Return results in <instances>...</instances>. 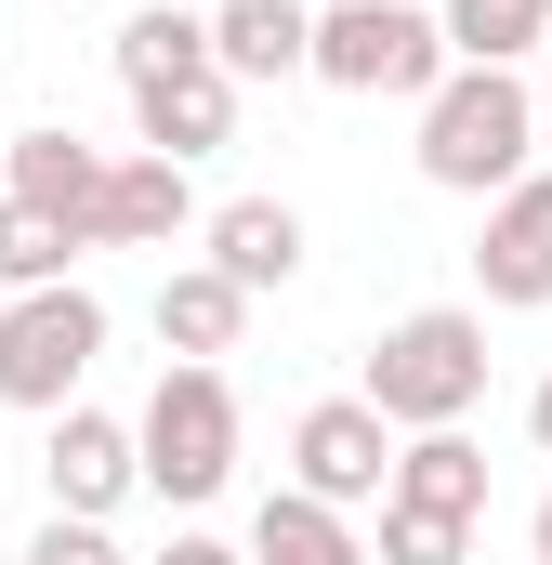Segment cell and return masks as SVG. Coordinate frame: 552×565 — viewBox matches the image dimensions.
Listing matches in <instances>:
<instances>
[{"label": "cell", "mask_w": 552, "mask_h": 565, "mask_svg": "<svg viewBox=\"0 0 552 565\" xmlns=\"http://www.w3.org/2000/svg\"><path fill=\"white\" fill-rule=\"evenodd\" d=\"M355 408H382V434H460L474 408H487V316H460V302L395 316V329L369 342Z\"/></svg>", "instance_id": "obj_1"}, {"label": "cell", "mask_w": 552, "mask_h": 565, "mask_svg": "<svg viewBox=\"0 0 552 565\" xmlns=\"http://www.w3.org/2000/svg\"><path fill=\"white\" fill-rule=\"evenodd\" d=\"M527 158H540V93H527V66H447V79L421 93V184L500 198Z\"/></svg>", "instance_id": "obj_2"}, {"label": "cell", "mask_w": 552, "mask_h": 565, "mask_svg": "<svg viewBox=\"0 0 552 565\" xmlns=\"http://www.w3.org/2000/svg\"><path fill=\"white\" fill-rule=\"evenodd\" d=\"M132 473L171 500V513H211L237 487V382L224 369H158V395L132 408Z\"/></svg>", "instance_id": "obj_3"}, {"label": "cell", "mask_w": 552, "mask_h": 565, "mask_svg": "<svg viewBox=\"0 0 552 565\" xmlns=\"http://www.w3.org/2000/svg\"><path fill=\"white\" fill-rule=\"evenodd\" d=\"M302 79H329V93H382V106H421V93L447 79V40H434L421 0H316Z\"/></svg>", "instance_id": "obj_4"}, {"label": "cell", "mask_w": 552, "mask_h": 565, "mask_svg": "<svg viewBox=\"0 0 552 565\" xmlns=\"http://www.w3.org/2000/svg\"><path fill=\"white\" fill-rule=\"evenodd\" d=\"M93 355H106V302H93L79 277H53V289H13V302H0V408H26V422L79 408Z\"/></svg>", "instance_id": "obj_5"}, {"label": "cell", "mask_w": 552, "mask_h": 565, "mask_svg": "<svg viewBox=\"0 0 552 565\" xmlns=\"http://www.w3.org/2000/svg\"><path fill=\"white\" fill-rule=\"evenodd\" d=\"M382 473H395V434H382V408L316 395V408L289 422V487H302V500H329V513H382Z\"/></svg>", "instance_id": "obj_6"}, {"label": "cell", "mask_w": 552, "mask_h": 565, "mask_svg": "<svg viewBox=\"0 0 552 565\" xmlns=\"http://www.w3.org/2000/svg\"><path fill=\"white\" fill-rule=\"evenodd\" d=\"M0 198L40 211L66 250H93V198H106V145H79L66 119L53 132H0Z\"/></svg>", "instance_id": "obj_7"}, {"label": "cell", "mask_w": 552, "mask_h": 565, "mask_svg": "<svg viewBox=\"0 0 552 565\" xmlns=\"http://www.w3.org/2000/svg\"><path fill=\"white\" fill-rule=\"evenodd\" d=\"M474 289L500 316H540L552 302V171H513L487 198V237H474Z\"/></svg>", "instance_id": "obj_8"}, {"label": "cell", "mask_w": 552, "mask_h": 565, "mask_svg": "<svg viewBox=\"0 0 552 565\" xmlns=\"http://www.w3.org/2000/svg\"><path fill=\"white\" fill-rule=\"evenodd\" d=\"M132 132H145V158H171V171H198L211 145L237 132V79H224L211 53H184V66H158V79H132Z\"/></svg>", "instance_id": "obj_9"}, {"label": "cell", "mask_w": 552, "mask_h": 565, "mask_svg": "<svg viewBox=\"0 0 552 565\" xmlns=\"http://www.w3.org/2000/svg\"><path fill=\"white\" fill-rule=\"evenodd\" d=\"M40 473H53V513H119L145 473H132V422L119 408H53V447H40Z\"/></svg>", "instance_id": "obj_10"}, {"label": "cell", "mask_w": 552, "mask_h": 565, "mask_svg": "<svg viewBox=\"0 0 552 565\" xmlns=\"http://www.w3.org/2000/svg\"><path fill=\"white\" fill-rule=\"evenodd\" d=\"M198 264L264 302V289L302 277V211H289V198H224V211H198Z\"/></svg>", "instance_id": "obj_11"}, {"label": "cell", "mask_w": 552, "mask_h": 565, "mask_svg": "<svg viewBox=\"0 0 552 565\" xmlns=\"http://www.w3.org/2000/svg\"><path fill=\"white\" fill-rule=\"evenodd\" d=\"M171 237H198V184L171 171V158H106V198H93V250H171Z\"/></svg>", "instance_id": "obj_12"}, {"label": "cell", "mask_w": 552, "mask_h": 565, "mask_svg": "<svg viewBox=\"0 0 552 565\" xmlns=\"http://www.w3.org/2000/svg\"><path fill=\"white\" fill-rule=\"evenodd\" d=\"M382 500L447 513V526H487V447H474V434H395V473H382Z\"/></svg>", "instance_id": "obj_13"}, {"label": "cell", "mask_w": 552, "mask_h": 565, "mask_svg": "<svg viewBox=\"0 0 552 565\" xmlns=\"http://www.w3.org/2000/svg\"><path fill=\"white\" fill-rule=\"evenodd\" d=\"M302 40H316V0H211V66L251 93V79H302Z\"/></svg>", "instance_id": "obj_14"}, {"label": "cell", "mask_w": 552, "mask_h": 565, "mask_svg": "<svg viewBox=\"0 0 552 565\" xmlns=\"http://www.w3.org/2000/svg\"><path fill=\"white\" fill-rule=\"evenodd\" d=\"M237 329H251V289H224L211 264H171V277H158V342H171L184 369H224Z\"/></svg>", "instance_id": "obj_15"}, {"label": "cell", "mask_w": 552, "mask_h": 565, "mask_svg": "<svg viewBox=\"0 0 552 565\" xmlns=\"http://www.w3.org/2000/svg\"><path fill=\"white\" fill-rule=\"evenodd\" d=\"M251 565H369V540H355V513H329V500L276 487L264 513H251Z\"/></svg>", "instance_id": "obj_16"}, {"label": "cell", "mask_w": 552, "mask_h": 565, "mask_svg": "<svg viewBox=\"0 0 552 565\" xmlns=\"http://www.w3.org/2000/svg\"><path fill=\"white\" fill-rule=\"evenodd\" d=\"M434 40L447 66H527L552 40V0H434Z\"/></svg>", "instance_id": "obj_17"}, {"label": "cell", "mask_w": 552, "mask_h": 565, "mask_svg": "<svg viewBox=\"0 0 552 565\" xmlns=\"http://www.w3.org/2000/svg\"><path fill=\"white\" fill-rule=\"evenodd\" d=\"M184 53H211V13H184V0H145L132 26H119V93L158 79V66H184Z\"/></svg>", "instance_id": "obj_18"}, {"label": "cell", "mask_w": 552, "mask_h": 565, "mask_svg": "<svg viewBox=\"0 0 552 565\" xmlns=\"http://www.w3.org/2000/svg\"><path fill=\"white\" fill-rule=\"evenodd\" d=\"M474 553V526H447V513H408V500H382V540L369 565H460Z\"/></svg>", "instance_id": "obj_19"}, {"label": "cell", "mask_w": 552, "mask_h": 565, "mask_svg": "<svg viewBox=\"0 0 552 565\" xmlns=\"http://www.w3.org/2000/svg\"><path fill=\"white\" fill-rule=\"evenodd\" d=\"M66 264H79V250H66L40 211H13V198H0V289H53Z\"/></svg>", "instance_id": "obj_20"}, {"label": "cell", "mask_w": 552, "mask_h": 565, "mask_svg": "<svg viewBox=\"0 0 552 565\" xmlns=\"http://www.w3.org/2000/svg\"><path fill=\"white\" fill-rule=\"evenodd\" d=\"M26 565H132V553H119V540H106L93 513H53V526L26 540Z\"/></svg>", "instance_id": "obj_21"}, {"label": "cell", "mask_w": 552, "mask_h": 565, "mask_svg": "<svg viewBox=\"0 0 552 565\" xmlns=\"http://www.w3.org/2000/svg\"><path fill=\"white\" fill-rule=\"evenodd\" d=\"M145 565H251L237 540H211V526H171V553H145Z\"/></svg>", "instance_id": "obj_22"}, {"label": "cell", "mask_w": 552, "mask_h": 565, "mask_svg": "<svg viewBox=\"0 0 552 565\" xmlns=\"http://www.w3.org/2000/svg\"><path fill=\"white\" fill-rule=\"evenodd\" d=\"M527 447H540V460H552V369H540V382H527Z\"/></svg>", "instance_id": "obj_23"}, {"label": "cell", "mask_w": 552, "mask_h": 565, "mask_svg": "<svg viewBox=\"0 0 552 565\" xmlns=\"http://www.w3.org/2000/svg\"><path fill=\"white\" fill-rule=\"evenodd\" d=\"M527 553H540V565H552V487H540V526H527Z\"/></svg>", "instance_id": "obj_24"}, {"label": "cell", "mask_w": 552, "mask_h": 565, "mask_svg": "<svg viewBox=\"0 0 552 565\" xmlns=\"http://www.w3.org/2000/svg\"><path fill=\"white\" fill-rule=\"evenodd\" d=\"M527 93H540V119H552V40H540V79H527Z\"/></svg>", "instance_id": "obj_25"}]
</instances>
